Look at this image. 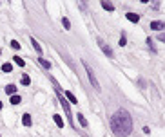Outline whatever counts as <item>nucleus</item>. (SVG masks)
I'll return each instance as SVG.
<instances>
[{"label": "nucleus", "instance_id": "f257e3e1", "mask_svg": "<svg viewBox=\"0 0 165 137\" xmlns=\"http://www.w3.org/2000/svg\"><path fill=\"white\" fill-rule=\"evenodd\" d=\"M111 130L116 137H129L132 132V117L125 108H118L111 117Z\"/></svg>", "mask_w": 165, "mask_h": 137}, {"label": "nucleus", "instance_id": "f03ea898", "mask_svg": "<svg viewBox=\"0 0 165 137\" xmlns=\"http://www.w3.org/2000/svg\"><path fill=\"white\" fill-rule=\"evenodd\" d=\"M51 83H53V87H55V92H56V96H58V101H60V105L64 107V112H65V115H67V121H69V124L75 128V119H73V114H71V105H69V101L64 98V92L60 90V85L56 83V79L51 76Z\"/></svg>", "mask_w": 165, "mask_h": 137}, {"label": "nucleus", "instance_id": "7ed1b4c3", "mask_svg": "<svg viewBox=\"0 0 165 137\" xmlns=\"http://www.w3.org/2000/svg\"><path fill=\"white\" fill-rule=\"evenodd\" d=\"M82 65H84V69H85V72H87V76H89V81H91V85L95 87V90L96 92H100V83H98V79H96V76H95V72H92V69L89 67V63L87 61H82Z\"/></svg>", "mask_w": 165, "mask_h": 137}, {"label": "nucleus", "instance_id": "20e7f679", "mask_svg": "<svg viewBox=\"0 0 165 137\" xmlns=\"http://www.w3.org/2000/svg\"><path fill=\"white\" fill-rule=\"evenodd\" d=\"M98 45H100V49L104 51V54L107 56V58H115V52H112V49L107 45V44H104L102 40H98Z\"/></svg>", "mask_w": 165, "mask_h": 137}, {"label": "nucleus", "instance_id": "39448f33", "mask_svg": "<svg viewBox=\"0 0 165 137\" xmlns=\"http://www.w3.org/2000/svg\"><path fill=\"white\" fill-rule=\"evenodd\" d=\"M151 29H152V31H161V29H165V22H161V20L151 22Z\"/></svg>", "mask_w": 165, "mask_h": 137}, {"label": "nucleus", "instance_id": "423d86ee", "mask_svg": "<svg viewBox=\"0 0 165 137\" xmlns=\"http://www.w3.org/2000/svg\"><path fill=\"white\" fill-rule=\"evenodd\" d=\"M64 98H65V99L69 101V105H71V103H78L76 96H75L73 92H69V90H64Z\"/></svg>", "mask_w": 165, "mask_h": 137}, {"label": "nucleus", "instance_id": "0eeeda50", "mask_svg": "<svg viewBox=\"0 0 165 137\" xmlns=\"http://www.w3.org/2000/svg\"><path fill=\"white\" fill-rule=\"evenodd\" d=\"M125 16H127L129 22H132V24H138L140 22V15H136V13H127Z\"/></svg>", "mask_w": 165, "mask_h": 137}, {"label": "nucleus", "instance_id": "6e6552de", "mask_svg": "<svg viewBox=\"0 0 165 137\" xmlns=\"http://www.w3.org/2000/svg\"><path fill=\"white\" fill-rule=\"evenodd\" d=\"M31 45H33V49L38 52V56H42V47H40V44H38L35 38H31Z\"/></svg>", "mask_w": 165, "mask_h": 137}, {"label": "nucleus", "instance_id": "1a4fd4ad", "mask_svg": "<svg viewBox=\"0 0 165 137\" xmlns=\"http://www.w3.org/2000/svg\"><path fill=\"white\" fill-rule=\"evenodd\" d=\"M53 121L56 123V126H58V128H64V119H62L58 114H53Z\"/></svg>", "mask_w": 165, "mask_h": 137}, {"label": "nucleus", "instance_id": "9d476101", "mask_svg": "<svg viewBox=\"0 0 165 137\" xmlns=\"http://www.w3.org/2000/svg\"><path fill=\"white\" fill-rule=\"evenodd\" d=\"M102 7H104L105 11H115V6L111 2H107V0H102Z\"/></svg>", "mask_w": 165, "mask_h": 137}, {"label": "nucleus", "instance_id": "9b49d317", "mask_svg": "<svg viewBox=\"0 0 165 137\" xmlns=\"http://www.w3.org/2000/svg\"><path fill=\"white\" fill-rule=\"evenodd\" d=\"M31 123H33V121H31V115L29 114H24L22 115V124L24 126H31Z\"/></svg>", "mask_w": 165, "mask_h": 137}, {"label": "nucleus", "instance_id": "f8f14e48", "mask_svg": "<svg viewBox=\"0 0 165 137\" xmlns=\"http://www.w3.org/2000/svg\"><path fill=\"white\" fill-rule=\"evenodd\" d=\"M38 61H40V65H42L44 69H47V70L51 69V61H47L46 58H42V56H40V58H38Z\"/></svg>", "mask_w": 165, "mask_h": 137}, {"label": "nucleus", "instance_id": "ddd939ff", "mask_svg": "<svg viewBox=\"0 0 165 137\" xmlns=\"http://www.w3.org/2000/svg\"><path fill=\"white\" fill-rule=\"evenodd\" d=\"M6 94H9V96H15V94H16V87H15V85H7V87H6Z\"/></svg>", "mask_w": 165, "mask_h": 137}, {"label": "nucleus", "instance_id": "4468645a", "mask_svg": "<svg viewBox=\"0 0 165 137\" xmlns=\"http://www.w3.org/2000/svg\"><path fill=\"white\" fill-rule=\"evenodd\" d=\"M76 115H78V123L84 126V128H87V119L84 117V114H76Z\"/></svg>", "mask_w": 165, "mask_h": 137}, {"label": "nucleus", "instance_id": "2eb2a0df", "mask_svg": "<svg viewBox=\"0 0 165 137\" xmlns=\"http://www.w3.org/2000/svg\"><path fill=\"white\" fill-rule=\"evenodd\" d=\"M13 61L16 63V65H18V67H24V65H26V61H24L22 58H20V56H13Z\"/></svg>", "mask_w": 165, "mask_h": 137}, {"label": "nucleus", "instance_id": "dca6fc26", "mask_svg": "<svg viewBox=\"0 0 165 137\" xmlns=\"http://www.w3.org/2000/svg\"><path fill=\"white\" fill-rule=\"evenodd\" d=\"M9 101H11V105H18L20 101H22V98H20L18 94H15V96H11V99H9Z\"/></svg>", "mask_w": 165, "mask_h": 137}, {"label": "nucleus", "instance_id": "f3484780", "mask_svg": "<svg viewBox=\"0 0 165 137\" xmlns=\"http://www.w3.org/2000/svg\"><path fill=\"white\" fill-rule=\"evenodd\" d=\"M118 45H120V47H125V45H127V38H125V34H123V33H122V36H120Z\"/></svg>", "mask_w": 165, "mask_h": 137}, {"label": "nucleus", "instance_id": "a211bd4d", "mask_svg": "<svg viewBox=\"0 0 165 137\" xmlns=\"http://www.w3.org/2000/svg\"><path fill=\"white\" fill-rule=\"evenodd\" d=\"M20 83H22V85H26V87H27L29 83H31V78H29L27 74H24V76H22V79H20Z\"/></svg>", "mask_w": 165, "mask_h": 137}, {"label": "nucleus", "instance_id": "6ab92c4d", "mask_svg": "<svg viewBox=\"0 0 165 137\" xmlns=\"http://www.w3.org/2000/svg\"><path fill=\"white\" fill-rule=\"evenodd\" d=\"M2 70H4V72H11V70H13V65H11V63H4V65H2Z\"/></svg>", "mask_w": 165, "mask_h": 137}, {"label": "nucleus", "instance_id": "aec40b11", "mask_svg": "<svg viewBox=\"0 0 165 137\" xmlns=\"http://www.w3.org/2000/svg\"><path fill=\"white\" fill-rule=\"evenodd\" d=\"M62 25H64L65 29H71V22H69V18H65V16L62 18Z\"/></svg>", "mask_w": 165, "mask_h": 137}, {"label": "nucleus", "instance_id": "412c9836", "mask_svg": "<svg viewBox=\"0 0 165 137\" xmlns=\"http://www.w3.org/2000/svg\"><path fill=\"white\" fill-rule=\"evenodd\" d=\"M11 47H13L15 51H18V49H20V44H18V40H11Z\"/></svg>", "mask_w": 165, "mask_h": 137}, {"label": "nucleus", "instance_id": "4be33fe9", "mask_svg": "<svg viewBox=\"0 0 165 137\" xmlns=\"http://www.w3.org/2000/svg\"><path fill=\"white\" fill-rule=\"evenodd\" d=\"M147 45H149V47H151L152 51H156V49H154V41H152L151 38H147Z\"/></svg>", "mask_w": 165, "mask_h": 137}, {"label": "nucleus", "instance_id": "5701e85b", "mask_svg": "<svg viewBox=\"0 0 165 137\" xmlns=\"http://www.w3.org/2000/svg\"><path fill=\"white\" fill-rule=\"evenodd\" d=\"M158 40H160V41H165V33H160V34H158Z\"/></svg>", "mask_w": 165, "mask_h": 137}, {"label": "nucleus", "instance_id": "b1692460", "mask_svg": "<svg viewBox=\"0 0 165 137\" xmlns=\"http://www.w3.org/2000/svg\"><path fill=\"white\" fill-rule=\"evenodd\" d=\"M0 110H2V101H0Z\"/></svg>", "mask_w": 165, "mask_h": 137}]
</instances>
